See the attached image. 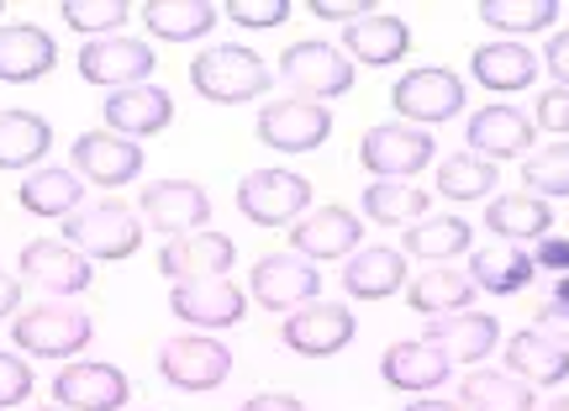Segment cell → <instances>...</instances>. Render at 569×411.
<instances>
[{
    "label": "cell",
    "instance_id": "6da1fadb",
    "mask_svg": "<svg viewBox=\"0 0 569 411\" xmlns=\"http://www.w3.org/2000/svg\"><path fill=\"white\" fill-rule=\"evenodd\" d=\"M190 84H196V96L217 106H238V101H253V96H264L274 74H269V63L253 53V48H238V42H217V48H206L201 59L190 63Z\"/></svg>",
    "mask_w": 569,
    "mask_h": 411
},
{
    "label": "cell",
    "instance_id": "7a4b0ae2",
    "mask_svg": "<svg viewBox=\"0 0 569 411\" xmlns=\"http://www.w3.org/2000/svg\"><path fill=\"white\" fill-rule=\"evenodd\" d=\"M63 243H74L84 259H132L142 243V222L117 201H90L74 217H63Z\"/></svg>",
    "mask_w": 569,
    "mask_h": 411
},
{
    "label": "cell",
    "instance_id": "3957f363",
    "mask_svg": "<svg viewBox=\"0 0 569 411\" xmlns=\"http://www.w3.org/2000/svg\"><path fill=\"white\" fill-rule=\"evenodd\" d=\"M11 338H17V349L32 353V359H69V353H80L84 343L96 338V322H90L80 307L42 301V307L21 311Z\"/></svg>",
    "mask_w": 569,
    "mask_h": 411
},
{
    "label": "cell",
    "instance_id": "277c9868",
    "mask_svg": "<svg viewBox=\"0 0 569 411\" xmlns=\"http://www.w3.org/2000/svg\"><path fill=\"white\" fill-rule=\"evenodd\" d=\"M159 374L174 391H217L232 374V349L211 332H180L159 349Z\"/></svg>",
    "mask_w": 569,
    "mask_h": 411
},
{
    "label": "cell",
    "instance_id": "5b68a950",
    "mask_svg": "<svg viewBox=\"0 0 569 411\" xmlns=\"http://www.w3.org/2000/svg\"><path fill=\"white\" fill-rule=\"evenodd\" d=\"M280 80L301 96V101H332V96H343L353 90V63L348 53H338L332 42H290L280 59Z\"/></svg>",
    "mask_w": 569,
    "mask_h": 411
},
{
    "label": "cell",
    "instance_id": "8992f818",
    "mask_svg": "<svg viewBox=\"0 0 569 411\" xmlns=\"http://www.w3.org/2000/svg\"><path fill=\"white\" fill-rule=\"evenodd\" d=\"M238 211L259 227H296L311 211V186L290 169H253L238 186Z\"/></svg>",
    "mask_w": 569,
    "mask_h": 411
},
{
    "label": "cell",
    "instance_id": "52a82bcc",
    "mask_svg": "<svg viewBox=\"0 0 569 411\" xmlns=\"http://www.w3.org/2000/svg\"><path fill=\"white\" fill-rule=\"evenodd\" d=\"M432 132L427 127H407V122H386L369 127L365 143H359V164L375 174V180H411L417 169L432 164Z\"/></svg>",
    "mask_w": 569,
    "mask_h": 411
},
{
    "label": "cell",
    "instance_id": "ba28073f",
    "mask_svg": "<svg viewBox=\"0 0 569 411\" xmlns=\"http://www.w3.org/2000/svg\"><path fill=\"white\" fill-rule=\"evenodd\" d=\"M332 138V117L327 106L301 101V96H284V101H269L259 111V143L274 148V153H311Z\"/></svg>",
    "mask_w": 569,
    "mask_h": 411
},
{
    "label": "cell",
    "instance_id": "9c48e42d",
    "mask_svg": "<svg viewBox=\"0 0 569 411\" xmlns=\"http://www.w3.org/2000/svg\"><path fill=\"white\" fill-rule=\"evenodd\" d=\"M248 285H253V301L269 311H301L317 301V290H322V274L311 259L301 253H269L253 264L248 274Z\"/></svg>",
    "mask_w": 569,
    "mask_h": 411
},
{
    "label": "cell",
    "instance_id": "30bf717a",
    "mask_svg": "<svg viewBox=\"0 0 569 411\" xmlns=\"http://www.w3.org/2000/svg\"><path fill=\"white\" fill-rule=\"evenodd\" d=\"M390 106H396V117H407L411 122H448L459 106H465V80L453 74V69H411L396 80L390 90Z\"/></svg>",
    "mask_w": 569,
    "mask_h": 411
},
{
    "label": "cell",
    "instance_id": "8fae6325",
    "mask_svg": "<svg viewBox=\"0 0 569 411\" xmlns=\"http://www.w3.org/2000/svg\"><path fill=\"white\" fill-rule=\"evenodd\" d=\"M142 222L153 232H169V238H184V232H201L206 217H211V196L190 180H153L142 186L138 196Z\"/></svg>",
    "mask_w": 569,
    "mask_h": 411
},
{
    "label": "cell",
    "instance_id": "7c38bea8",
    "mask_svg": "<svg viewBox=\"0 0 569 411\" xmlns=\"http://www.w3.org/2000/svg\"><path fill=\"white\" fill-rule=\"evenodd\" d=\"M80 74L106 90H132L153 74V48L142 38H90L80 48Z\"/></svg>",
    "mask_w": 569,
    "mask_h": 411
},
{
    "label": "cell",
    "instance_id": "4fadbf2b",
    "mask_svg": "<svg viewBox=\"0 0 569 411\" xmlns=\"http://www.w3.org/2000/svg\"><path fill=\"white\" fill-rule=\"evenodd\" d=\"M284 349L306 353V359H327V353H343L353 343V311L338 301H311V307L290 311L284 322Z\"/></svg>",
    "mask_w": 569,
    "mask_h": 411
},
{
    "label": "cell",
    "instance_id": "5bb4252c",
    "mask_svg": "<svg viewBox=\"0 0 569 411\" xmlns=\"http://www.w3.org/2000/svg\"><path fill=\"white\" fill-rule=\"evenodd\" d=\"M69 159H74V174L80 180H96V186H127V180H138L142 174V148L132 138H117V132H80L74 148H69Z\"/></svg>",
    "mask_w": 569,
    "mask_h": 411
},
{
    "label": "cell",
    "instance_id": "9a60e30c",
    "mask_svg": "<svg viewBox=\"0 0 569 411\" xmlns=\"http://www.w3.org/2000/svg\"><path fill=\"white\" fill-rule=\"evenodd\" d=\"M53 395L63 411H122L132 380L117 364H69L53 380Z\"/></svg>",
    "mask_w": 569,
    "mask_h": 411
},
{
    "label": "cell",
    "instance_id": "2e32d148",
    "mask_svg": "<svg viewBox=\"0 0 569 411\" xmlns=\"http://www.w3.org/2000/svg\"><path fill=\"white\" fill-rule=\"evenodd\" d=\"M106 117V132H117V138H153L163 127L174 122V101H169V90L159 84H132V90H111L101 106Z\"/></svg>",
    "mask_w": 569,
    "mask_h": 411
},
{
    "label": "cell",
    "instance_id": "e0dca14e",
    "mask_svg": "<svg viewBox=\"0 0 569 411\" xmlns=\"http://www.w3.org/2000/svg\"><path fill=\"white\" fill-rule=\"evenodd\" d=\"M232 259H238V248H232V238H222V232H184V238H174V243L159 248V269L169 274V280H222L227 269H232Z\"/></svg>",
    "mask_w": 569,
    "mask_h": 411
},
{
    "label": "cell",
    "instance_id": "ac0fdd59",
    "mask_svg": "<svg viewBox=\"0 0 569 411\" xmlns=\"http://www.w3.org/2000/svg\"><path fill=\"white\" fill-rule=\"evenodd\" d=\"M365 238V227H359V217L353 211H343V206H317V211H306L301 222L290 227V243H296V253L301 259H353V243Z\"/></svg>",
    "mask_w": 569,
    "mask_h": 411
},
{
    "label": "cell",
    "instance_id": "d6986e66",
    "mask_svg": "<svg viewBox=\"0 0 569 411\" xmlns=\"http://www.w3.org/2000/svg\"><path fill=\"white\" fill-rule=\"evenodd\" d=\"M21 280L48 290V295H80V290H90V259L74 253L69 243L38 238V243L21 248Z\"/></svg>",
    "mask_w": 569,
    "mask_h": 411
},
{
    "label": "cell",
    "instance_id": "ffe728a7",
    "mask_svg": "<svg viewBox=\"0 0 569 411\" xmlns=\"http://www.w3.org/2000/svg\"><path fill=\"white\" fill-rule=\"evenodd\" d=\"M169 307L184 328H232L243 322V290L227 285V280H184V285L169 290Z\"/></svg>",
    "mask_w": 569,
    "mask_h": 411
},
{
    "label": "cell",
    "instance_id": "44dd1931",
    "mask_svg": "<svg viewBox=\"0 0 569 411\" xmlns=\"http://www.w3.org/2000/svg\"><path fill=\"white\" fill-rule=\"evenodd\" d=\"M532 117L517 111V106H486L469 117V148L486 159V164H501V159H522L532 148Z\"/></svg>",
    "mask_w": 569,
    "mask_h": 411
},
{
    "label": "cell",
    "instance_id": "7402d4cb",
    "mask_svg": "<svg viewBox=\"0 0 569 411\" xmlns=\"http://www.w3.org/2000/svg\"><path fill=\"white\" fill-rule=\"evenodd\" d=\"M53 63H59V48H53V38L42 27H32V21L0 27V80L6 84H32Z\"/></svg>",
    "mask_w": 569,
    "mask_h": 411
},
{
    "label": "cell",
    "instance_id": "603a6c76",
    "mask_svg": "<svg viewBox=\"0 0 569 411\" xmlns=\"http://www.w3.org/2000/svg\"><path fill=\"white\" fill-rule=\"evenodd\" d=\"M501 338V322L496 317H480V311H453V317H432L427 322V343L443 349L453 364H480Z\"/></svg>",
    "mask_w": 569,
    "mask_h": 411
},
{
    "label": "cell",
    "instance_id": "cb8c5ba5",
    "mask_svg": "<svg viewBox=\"0 0 569 411\" xmlns=\"http://www.w3.org/2000/svg\"><path fill=\"white\" fill-rule=\"evenodd\" d=\"M380 374L396 391H432L453 374V359L443 349H432L427 338H411V343H390L386 359H380Z\"/></svg>",
    "mask_w": 569,
    "mask_h": 411
},
{
    "label": "cell",
    "instance_id": "d4e9b609",
    "mask_svg": "<svg viewBox=\"0 0 569 411\" xmlns=\"http://www.w3.org/2000/svg\"><path fill=\"white\" fill-rule=\"evenodd\" d=\"M343 48H348V59L386 69V63H401V59H407L411 32H407V21H401V17L369 11V17H359V21H353V27L343 32Z\"/></svg>",
    "mask_w": 569,
    "mask_h": 411
},
{
    "label": "cell",
    "instance_id": "484cf974",
    "mask_svg": "<svg viewBox=\"0 0 569 411\" xmlns=\"http://www.w3.org/2000/svg\"><path fill=\"white\" fill-rule=\"evenodd\" d=\"M475 80L486 84V90H528L538 80V53H532L528 42L517 38H501V42H486V48H475Z\"/></svg>",
    "mask_w": 569,
    "mask_h": 411
},
{
    "label": "cell",
    "instance_id": "4316f807",
    "mask_svg": "<svg viewBox=\"0 0 569 411\" xmlns=\"http://www.w3.org/2000/svg\"><path fill=\"white\" fill-rule=\"evenodd\" d=\"M343 285L353 301H386L407 285V253L401 248H365L343 269Z\"/></svg>",
    "mask_w": 569,
    "mask_h": 411
},
{
    "label": "cell",
    "instance_id": "83f0119b",
    "mask_svg": "<svg viewBox=\"0 0 569 411\" xmlns=\"http://www.w3.org/2000/svg\"><path fill=\"white\" fill-rule=\"evenodd\" d=\"M486 227L501 238V243H538L553 227V206L538 201V196H496L486 206Z\"/></svg>",
    "mask_w": 569,
    "mask_h": 411
},
{
    "label": "cell",
    "instance_id": "f1b7e54d",
    "mask_svg": "<svg viewBox=\"0 0 569 411\" xmlns=\"http://www.w3.org/2000/svg\"><path fill=\"white\" fill-rule=\"evenodd\" d=\"M21 211H32V217H74L84 201V180L74 169H32L17 190Z\"/></svg>",
    "mask_w": 569,
    "mask_h": 411
},
{
    "label": "cell",
    "instance_id": "f546056e",
    "mask_svg": "<svg viewBox=\"0 0 569 411\" xmlns=\"http://www.w3.org/2000/svg\"><path fill=\"white\" fill-rule=\"evenodd\" d=\"M507 370L522 380V385H559L569 374V349H559L543 332H517L507 343Z\"/></svg>",
    "mask_w": 569,
    "mask_h": 411
},
{
    "label": "cell",
    "instance_id": "4dcf8cb0",
    "mask_svg": "<svg viewBox=\"0 0 569 411\" xmlns=\"http://www.w3.org/2000/svg\"><path fill=\"white\" fill-rule=\"evenodd\" d=\"M407 301H411V311H422V317H453V311H469L475 280L459 274L453 264H432L427 274H417L407 285Z\"/></svg>",
    "mask_w": 569,
    "mask_h": 411
},
{
    "label": "cell",
    "instance_id": "1f68e13d",
    "mask_svg": "<svg viewBox=\"0 0 569 411\" xmlns=\"http://www.w3.org/2000/svg\"><path fill=\"white\" fill-rule=\"evenodd\" d=\"M217 6L211 0H153V6H142V21H148V32L163 42H196L206 38L211 27H217Z\"/></svg>",
    "mask_w": 569,
    "mask_h": 411
},
{
    "label": "cell",
    "instance_id": "d6a6232c",
    "mask_svg": "<svg viewBox=\"0 0 569 411\" xmlns=\"http://www.w3.org/2000/svg\"><path fill=\"white\" fill-rule=\"evenodd\" d=\"M469 280H475V290H490V295H517L532 280V253L511 243L480 248L469 259Z\"/></svg>",
    "mask_w": 569,
    "mask_h": 411
},
{
    "label": "cell",
    "instance_id": "836d02e7",
    "mask_svg": "<svg viewBox=\"0 0 569 411\" xmlns=\"http://www.w3.org/2000/svg\"><path fill=\"white\" fill-rule=\"evenodd\" d=\"M53 143V127L38 111H0V169H32Z\"/></svg>",
    "mask_w": 569,
    "mask_h": 411
},
{
    "label": "cell",
    "instance_id": "e575fe53",
    "mask_svg": "<svg viewBox=\"0 0 569 411\" xmlns=\"http://www.w3.org/2000/svg\"><path fill=\"white\" fill-rule=\"evenodd\" d=\"M459 407L465 411H532L538 395L532 385H522L517 374H496V370H475L459 385Z\"/></svg>",
    "mask_w": 569,
    "mask_h": 411
},
{
    "label": "cell",
    "instance_id": "d590c367",
    "mask_svg": "<svg viewBox=\"0 0 569 411\" xmlns=\"http://www.w3.org/2000/svg\"><path fill=\"white\" fill-rule=\"evenodd\" d=\"M427 206H432V196L417 190L411 180H375L365 190V217L380 227H417L427 217Z\"/></svg>",
    "mask_w": 569,
    "mask_h": 411
},
{
    "label": "cell",
    "instance_id": "8d00e7d4",
    "mask_svg": "<svg viewBox=\"0 0 569 411\" xmlns=\"http://www.w3.org/2000/svg\"><path fill=\"white\" fill-rule=\"evenodd\" d=\"M465 248H469V222L465 217H422L417 227H407V253L411 259L443 264V259H459Z\"/></svg>",
    "mask_w": 569,
    "mask_h": 411
},
{
    "label": "cell",
    "instance_id": "74e56055",
    "mask_svg": "<svg viewBox=\"0 0 569 411\" xmlns=\"http://www.w3.org/2000/svg\"><path fill=\"white\" fill-rule=\"evenodd\" d=\"M490 190H496V164H486V159L453 153L438 164V196H448V201H486Z\"/></svg>",
    "mask_w": 569,
    "mask_h": 411
},
{
    "label": "cell",
    "instance_id": "f35d334b",
    "mask_svg": "<svg viewBox=\"0 0 569 411\" xmlns=\"http://www.w3.org/2000/svg\"><path fill=\"white\" fill-rule=\"evenodd\" d=\"M559 17V0H486L480 21L496 32H543Z\"/></svg>",
    "mask_w": 569,
    "mask_h": 411
},
{
    "label": "cell",
    "instance_id": "ab89813d",
    "mask_svg": "<svg viewBox=\"0 0 569 411\" xmlns=\"http://www.w3.org/2000/svg\"><path fill=\"white\" fill-rule=\"evenodd\" d=\"M522 180H528V190L538 201H543V196H569V143L528 153V159H522Z\"/></svg>",
    "mask_w": 569,
    "mask_h": 411
},
{
    "label": "cell",
    "instance_id": "60d3db41",
    "mask_svg": "<svg viewBox=\"0 0 569 411\" xmlns=\"http://www.w3.org/2000/svg\"><path fill=\"white\" fill-rule=\"evenodd\" d=\"M127 17H132L127 0H69L63 6V21L74 32H122Z\"/></svg>",
    "mask_w": 569,
    "mask_h": 411
},
{
    "label": "cell",
    "instance_id": "b9f144b4",
    "mask_svg": "<svg viewBox=\"0 0 569 411\" xmlns=\"http://www.w3.org/2000/svg\"><path fill=\"white\" fill-rule=\"evenodd\" d=\"M227 17L238 21V27H280L290 17V0H232Z\"/></svg>",
    "mask_w": 569,
    "mask_h": 411
},
{
    "label": "cell",
    "instance_id": "7bdbcfd3",
    "mask_svg": "<svg viewBox=\"0 0 569 411\" xmlns=\"http://www.w3.org/2000/svg\"><path fill=\"white\" fill-rule=\"evenodd\" d=\"M32 395V370L17 353H0V407H21Z\"/></svg>",
    "mask_w": 569,
    "mask_h": 411
},
{
    "label": "cell",
    "instance_id": "ee69618b",
    "mask_svg": "<svg viewBox=\"0 0 569 411\" xmlns=\"http://www.w3.org/2000/svg\"><path fill=\"white\" fill-rule=\"evenodd\" d=\"M532 117H538V127H549V132H569V90H565V84L543 90Z\"/></svg>",
    "mask_w": 569,
    "mask_h": 411
},
{
    "label": "cell",
    "instance_id": "f6af8a7d",
    "mask_svg": "<svg viewBox=\"0 0 569 411\" xmlns=\"http://www.w3.org/2000/svg\"><path fill=\"white\" fill-rule=\"evenodd\" d=\"M532 328L543 332V338H553L559 349H569V307L565 301H549V307L538 311V322H532Z\"/></svg>",
    "mask_w": 569,
    "mask_h": 411
},
{
    "label": "cell",
    "instance_id": "bcb514c9",
    "mask_svg": "<svg viewBox=\"0 0 569 411\" xmlns=\"http://www.w3.org/2000/svg\"><path fill=\"white\" fill-rule=\"evenodd\" d=\"M306 11H311V17H317V21H348V27H353V21H359V17H369L375 6H348V0H311Z\"/></svg>",
    "mask_w": 569,
    "mask_h": 411
},
{
    "label": "cell",
    "instance_id": "7dc6e473",
    "mask_svg": "<svg viewBox=\"0 0 569 411\" xmlns=\"http://www.w3.org/2000/svg\"><path fill=\"white\" fill-rule=\"evenodd\" d=\"M532 269H559V274H569V238H543L538 253H532Z\"/></svg>",
    "mask_w": 569,
    "mask_h": 411
},
{
    "label": "cell",
    "instance_id": "c3c4849f",
    "mask_svg": "<svg viewBox=\"0 0 569 411\" xmlns=\"http://www.w3.org/2000/svg\"><path fill=\"white\" fill-rule=\"evenodd\" d=\"M543 63H549V74L569 90V32H553L549 48H543Z\"/></svg>",
    "mask_w": 569,
    "mask_h": 411
},
{
    "label": "cell",
    "instance_id": "681fc988",
    "mask_svg": "<svg viewBox=\"0 0 569 411\" xmlns=\"http://www.w3.org/2000/svg\"><path fill=\"white\" fill-rule=\"evenodd\" d=\"M243 411H306L296 395H253V401H243Z\"/></svg>",
    "mask_w": 569,
    "mask_h": 411
},
{
    "label": "cell",
    "instance_id": "f907efd6",
    "mask_svg": "<svg viewBox=\"0 0 569 411\" xmlns=\"http://www.w3.org/2000/svg\"><path fill=\"white\" fill-rule=\"evenodd\" d=\"M17 307H21V285L6 274V269H0V317H11Z\"/></svg>",
    "mask_w": 569,
    "mask_h": 411
},
{
    "label": "cell",
    "instance_id": "816d5d0a",
    "mask_svg": "<svg viewBox=\"0 0 569 411\" xmlns=\"http://www.w3.org/2000/svg\"><path fill=\"white\" fill-rule=\"evenodd\" d=\"M407 411H465V407H453V401H411Z\"/></svg>",
    "mask_w": 569,
    "mask_h": 411
},
{
    "label": "cell",
    "instance_id": "f5cc1de1",
    "mask_svg": "<svg viewBox=\"0 0 569 411\" xmlns=\"http://www.w3.org/2000/svg\"><path fill=\"white\" fill-rule=\"evenodd\" d=\"M553 301H565V307H569V274L559 280V285H553Z\"/></svg>",
    "mask_w": 569,
    "mask_h": 411
},
{
    "label": "cell",
    "instance_id": "db71d44e",
    "mask_svg": "<svg viewBox=\"0 0 569 411\" xmlns=\"http://www.w3.org/2000/svg\"><path fill=\"white\" fill-rule=\"evenodd\" d=\"M549 411H569V395H559V401H553V407Z\"/></svg>",
    "mask_w": 569,
    "mask_h": 411
},
{
    "label": "cell",
    "instance_id": "11a10c76",
    "mask_svg": "<svg viewBox=\"0 0 569 411\" xmlns=\"http://www.w3.org/2000/svg\"><path fill=\"white\" fill-rule=\"evenodd\" d=\"M59 411H63V407H59Z\"/></svg>",
    "mask_w": 569,
    "mask_h": 411
}]
</instances>
